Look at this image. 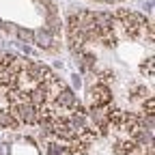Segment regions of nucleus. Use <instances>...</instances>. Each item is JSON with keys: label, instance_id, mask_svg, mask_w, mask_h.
<instances>
[{"label": "nucleus", "instance_id": "1a4fd4ad", "mask_svg": "<svg viewBox=\"0 0 155 155\" xmlns=\"http://www.w3.org/2000/svg\"><path fill=\"white\" fill-rule=\"evenodd\" d=\"M48 155H69L65 144H58V142H50L48 144Z\"/></svg>", "mask_w": 155, "mask_h": 155}, {"label": "nucleus", "instance_id": "9b49d317", "mask_svg": "<svg viewBox=\"0 0 155 155\" xmlns=\"http://www.w3.org/2000/svg\"><path fill=\"white\" fill-rule=\"evenodd\" d=\"M61 30V22L54 17V15H50V19H48V32L52 35V32H58Z\"/></svg>", "mask_w": 155, "mask_h": 155}, {"label": "nucleus", "instance_id": "4468645a", "mask_svg": "<svg viewBox=\"0 0 155 155\" xmlns=\"http://www.w3.org/2000/svg\"><path fill=\"white\" fill-rule=\"evenodd\" d=\"M142 73H149V78H153V58H149L142 65Z\"/></svg>", "mask_w": 155, "mask_h": 155}, {"label": "nucleus", "instance_id": "f257e3e1", "mask_svg": "<svg viewBox=\"0 0 155 155\" xmlns=\"http://www.w3.org/2000/svg\"><path fill=\"white\" fill-rule=\"evenodd\" d=\"M11 114L26 125L37 123V108L30 101H11Z\"/></svg>", "mask_w": 155, "mask_h": 155}, {"label": "nucleus", "instance_id": "423d86ee", "mask_svg": "<svg viewBox=\"0 0 155 155\" xmlns=\"http://www.w3.org/2000/svg\"><path fill=\"white\" fill-rule=\"evenodd\" d=\"M17 127V119L11 114L9 108H0V129H15Z\"/></svg>", "mask_w": 155, "mask_h": 155}, {"label": "nucleus", "instance_id": "dca6fc26", "mask_svg": "<svg viewBox=\"0 0 155 155\" xmlns=\"http://www.w3.org/2000/svg\"><path fill=\"white\" fill-rule=\"evenodd\" d=\"M104 2H116V0H104Z\"/></svg>", "mask_w": 155, "mask_h": 155}, {"label": "nucleus", "instance_id": "f8f14e48", "mask_svg": "<svg viewBox=\"0 0 155 155\" xmlns=\"http://www.w3.org/2000/svg\"><path fill=\"white\" fill-rule=\"evenodd\" d=\"M147 97H151V95H149V91L144 86H136L134 88V99H147Z\"/></svg>", "mask_w": 155, "mask_h": 155}, {"label": "nucleus", "instance_id": "39448f33", "mask_svg": "<svg viewBox=\"0 0 155 155\" xmlns=\"http://www.w3.org/2000/svg\"><path fill=\"white\" fill-rule=\"evenodd\" d=\"M136 147H138V144H136L131 138H125V140H116L114 147H112V151L116 155H131L136 151Z\"/></svg>", "mask_w": 155, "mask_h": 155}, {"label": "nucleus", "instance_id": "6e6552de", "mask_svg": "<svg viewBox=\"0 0 155 155\" xmlns=\"http://www.w3.org/2000/svg\"><path fill=\"white\" fill-rule=\"evenodd\" d=\"M35 43L39 45V48H43V50H50L52 48V35L48 32V30H37L35 32Z\"/></svg>", "mask_w": 155, "mask_h": 155}, {"label": "nucleus", "instance_id": "f03ea898", "mask_svg": "<svg viewBox=\"0 0 155 155\" xmlns=\"http://www.w3.org/2000/svg\"><path fill=\"white\" fill-rule=\"evenodd\" d=\"M112 101V93L106 84H95L88 93V104L91 108H106Z\"/></svg>", "mask_w": 155, "mask_h": 155}, {"label": "nucleus", "instance_id": "9d476101", "mask_svg": "<svg viewBox=\"0 0 155 155\" xmlns=\"http://www.w3.org/2000/svg\"><path fill=\"white\" fill-rule=\"evenodd\" d=\"M15 32H17V37L22 39V41H26V43H35V32H32V30H28V28H17Z\"/></svg>", "mask_w": 155, "mask_h": 155}, {"label": "nucleus", "instance_id": "ddd939ff", "mask_svg": "<svg viewBox=\"0 0 155 155\" xmlns=\"http://www.w3.org/2000/svg\"><path fill=\"white\" fill-rule=\"evenodd\" d=\"M153 110H155V99H153V97H147V99H144V112L153 114Z\"/></svg>", "mask_w": 155, "mask_h": 155}, {"label": "nucleus", "instance_id": "0eeeda50", "mask_svg": "<svg viewBox=\"0 0 155 155\" xmlns=\"http://www.w3.org/2000/svg\"><path fill=\"white\" fill-rule=\"evenodd\" d=\"M78 54V65H80V69H93L95 67V54H91V52H86V50H78L75 52Z\"/></svg>", "mask_w": 155, "mask_h": 155}, {"label": "nucleus", "instance_id": "20e7f679", "mask_svg": "<svg viewBox=\"0 0 155 155\" xmlns=\"http://www.w3.org/2000/svg\"><path fill=\"white\" fill-rule=\"evenodd\" d=\"M56 104L61 106L63 110H73V108L78 106V97L73 95V91H71V88H65V91H61V93H58V97H56Z\"/></svg>", "mask_w": 155, "mask_h": 155}, {"label": "nucleus", "instance_id": "7ed1b4c3", "mask_svg": "<svg viewBox=\"0 0 155 155\" xmlns=\"http://www.w3.org/2000/svg\"><path fill=\"white\" fill-rule=\"evenodd\" d=\"M48 99H50V97H48V88H45V84H35V86L28 91V101H30L35 108L45 106Z\"/></svg>", "mask_w": 155, "mask_h": 155}, {"label": "nucleus", "instance_id": "2eb2a0df", "mask_svg": "<svg viewBox=\"0 0 155 155\" xmlns=\"http://www.w3.org/2000/svg\"><path fill=\"white\" fill-rule=\"evenodd\" d=\"M80 84H82V80H80V75H73V86H78V88H80Z\"/></svg>", "mask_w": 155, "mask_h": 155}]
</instances>
